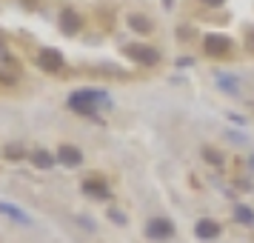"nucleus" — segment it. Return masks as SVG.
Masks as SVG:
<instances>
[{
  "mask_svg": "<svg viewBox=\"0 0 254 243\" xmlns=\"http://www.w3.org/2000/svg\"><path fill=\"white\" fill-rule=\"evenodd\" d=\"M249 49H254V32L249 35Z\"/></svg>",
  "mask_w": 254,
  "mask_h": 243,
  "instance_id": "nucleus-15",
  "label": "nucleus"
},
{
  "mask_svg": "<svg viewBox=\"0 0 254 243\" xmlns=\"http://www.w3.org/2000/svg\"><path fill=\"white\" fill-rule=\"evenodd\" d=\"M237 220L240 223H254V212L249 206H237Z\"/></svg>",
  "mask_w": 254,
  "mask_h": 243,
  "instance_id": "nucleus-12",
  "label": "nucleus"
},
{
  "mask_svg": "<svg viewBox=\"0 0 254 243\" xmlns=\"http://www.w3.org/2000/svg\"><path fill=\"white\" fill-rule=\"evenodd\" d=\"M60 23H63V29H66L69 35H74V32L80 29V17H77V12H74V9H66V12H63V17H60Z\"/></svg>",
  "mask_w": 254,
  "mask_h": 243,
  "instance_id": "nucleus-9",
  "label": "nucleus"
},
{
  "mask_svg": "<svg viewBox=\"0 0 254 243\" xmlns=\"http://www.w3.org/2000/svg\"><path fill=\"white\" fill-rule=\"evenodd\" d=\"M35 163L37 166H40V169H52V163H55V158H52V155H49V152H35Z\"/></svg>",
  "mask_w": 254,
  "mask_h": 243,
  "instance_id": "nucleus-11",
  "label": "nucleus"
},
{
  "mask_svg": "<svg viewBox=\"0 0 254 243\" xmlns=\"http://www.w3.org/2000/svg\"><path fill=\"white\" fill-rule=\"evenodd\" d=\"M149 238L151 241H166V238H172L174 235V226H172V220H166V218H154L149 223Z\"/></svg>",
  "mask_w": 254,
  "mask_h": 243,
  "instance_id": "nucleus-3",
  "label": "nucleus"
},
{
  "mask_svg": "<svg viewBox=\"0 0 254 243\" xmlns=\"http://www.w3.org/2000/svg\"><path fill=\"white\" fill-rule=\"evenodd\" d=\"M249 169L254 172V152H252V158H249Z\"/></svg>",
  "mask_w": 254,
  "mask_h": 243,
  "instance_id": "nucleus-14",
  "label": "nucleus"
},
{
  "mask_svg": "<svg viewBox=\"0 0 254 243\" xmlns=\"http://www.w3.org/2000/svg\"><path fill=\"white\" fill-rule=\"evenodd\" d=\"M128 23L134 26V29H140V35H149L151 32V23L146 20V17H140V14H131V20Z\"/></svg>",
  "mask_w": 254,
  "mask_h": 243,
  "instance_id": "nucleus-10",
  "label": "nucleus"
},
{
  "mask_svg": "<svg viewBox=\"0 0 254 243\" xmlns=\"http://www.w3.org/2000/svg\"><path fill=\"white\" fill-rule=\"evenodd\" d=\"M220 235V226L214 220H200L197 223V238H203V241H214Z\"/></svg>",
  "mask_w": 254,
  "mask_h": 243,
  "instance_id": "nucleus-8",
  "label": "nucleus"
},
{
  "mask_svg": "<svg viewBox=\"0 0 254 243\" xmlns=\"http://www.w3.org/2000/svg\"><path fill=\"white\" fill-rule=\"evenodd\" d=\"M203 49H206V55H211V58H229L231 55V40L223 37V35H206Z\"/></svg>",
  "mask_w": 254,
  "mask_h": 243,
  "instance_id": "nucleus-2",
  "label": "nucleus"
},
{
  "mask_svg": "<svg viewBox=\"0 0 254 243\" xmlns=\"http://www.w3.org/2000/svg\"><path fill=\"white\" fill-rule=\"evenodd\" d=\"M106 92H97V89H83V92H74L69 97V106L74 112H83V115H92L94 103H103Z\"/></svg>",
  "mask_w": 254,
  "mask_h": 243,
  "instance_id": "nucleus-1",
  "label": "nucleus"
},
{
  "mask_svg": "<svg viewBox=\"0 0 254 243\" xmlns=\"http://www.w3.org/2000/svg\"><path fill=\"white\" fill-rule=\"evenodd\" d=\"M126 52H128V58L140 60V63H146V66H154V63L160 60V58H157V52L149 49V46H128Z\"/></svg>",
  "mask_w": 254,
  "mask_h": 243,
  "instance_id": "nucleus-5",
  "label": "nucleus"
},
{
  "mask_svg": "<svg viewBox=\"0 0 254 243\" xmlns=\"http://www.w3.org/2000/svg\"><path fill=\"white\" fill-rule=\"evenodd\" d=\"M58 158H60V163H63V166H80V163H83L80 149H74V146H60Z\"/></svg>",
  "mask_w": 254,
  "mask_h": 243,
  "instance_id": "nucleus-7",
  "label": "nucleus"
},
{
  "mask_svg": "<svg viewBox=\"0 0 254 243\" xmlns=\"http://www.w3.org/2000/svg\"><path fill=\"white\" fill-rule=\"evenodd\" d=\"M0 215H6L9 220H17V223H32V218L26 215L20 206H14V203H6V200H0Z\"/></svg>",
  "mask_w": 254,
  "mask_h": 243,
  "instance_id": "nucleus-6",
  "label": "nucleus"
},
{
  "mask_svg": "<svg viewBox=\"0 0 254 243\" xmlns=\"http://www.w3.org/2000/svg\"><path fill=\"white\" fill-rule=\"evenodd\" d=\"M37 63H40L43 72H60L63 69V55H58L55 49H46V52L37 55Z\"/></svg>",
  "mask_w": 254,
  "mask_h": 243,
  "instance_id": "nucleus-4",
  "label": "nucleus"
},
{
  "mask_svg": "<svg viewBox=\"0 0 254 243\" xmlns=\"http://www.w3.org/2000/svg\"><path fill=\"white\" fill-rule=\"evenodd\" d=\"M6 158H12V161H20V158H23V149H20V146H9V149H6Z\"/></svg>",
  "mask_w": 254,
  "mask_h": 243,
  "instance_id": "nucleus-13",
  "label": "nucleus"
}]
</instances>
